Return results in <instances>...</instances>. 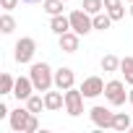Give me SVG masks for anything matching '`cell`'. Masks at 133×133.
Here are the masks:
<instances>
[{
  "label": "cell",
  "instance_id": "obj_21",
  "mask_svg": "<svg viewBox=\"0 0 133 133\" xmlns=\"http://www.w3.org/2000/svg\"><path fill=\"white\" fill-rule=\"evenodd\" d=\"M26 107H29L34 115H39L42 110H47V107H44V97H37V94H31V97L26 99Z\"/></svg>",
  "mask_w": 133,
  "mask_h": 133
},
{
  "label": "cell",
  "instance_id": "obj_23",
  "mask_svg": "<svg viewBox=\"0 0 133 133\" xmlns=\"http://www.w3.org/2000/svg\"><path fill=\"white\" fill-rule=\"evenodd\" d=\"M42 11H44V13H50V16L63 13V0H44V3H42Z\"/></svg>",
  "mask_w": 133,
  "mask_h": 133
},
{
  "label": "cell",
  "instance_id": "obj_7",
  "mask_svg": "<svg viewBox=\"0 0 133 133\" xmlns=\"http://www.w3.org/2000/svg\"><path fill=\"white\" fill-rule=\"evenodd\" d=\"M31 110L29 107H18V110H13L11 112V128H13V133H24L26 130V125H29V120H31Z\"/></svg>",
  "mask_w": 133,
  "mask_h": 133
},
{
  "label": "cell",
  "instance_id": "obj_8",
  "mask_svg": "<svg viewBox=\"0 0 133 133\" xmlns=\"http://www.w3.org/2000/svg\"><path fill=\"white\" fill-rule=\"evenodd\" d=\"M31 91H37L31 76H18V78H16V86H13V97H16L18 102H26V99L31 97Z\"/></svg>",
  "mask_w": 133,
  "mask_h": 133
},
{
  "label": "cell",
  "instance_id": "obj_15",
  "mask_svg": "<svg viewBox=\"0 0 133 133\" xmlns=\"http://www.w3.org/2000/svg\"><path fill=\"white\" fill-rule=\"evenodd\" d=\"M110 26H112V16H110L107 11H102V13L94 16V29H97V31H107Z\"/></svg>",
  "mask_w": 133,
  "mask_h": 133
},
{
  "label": "cell",
  "instance_id": "obj_3",
  "mask_svg": "<svg viewBox=\"0 0 133 133\" xmlns=\"http://www.w3.org/2000/svg\"><path fill=\"white\" fill-rule=\"evenodd\" d=\"M68 18H71V29H73L76 34H81V37H84V34L94 31V16H91V13H86L84 8L73 11Z\"/></svg>",
  "mask_w": 133,
  "mask_h": 133
},
{
  "label": "cell",
  "instance_id": "obj_5",
  "mask_svg": "<svg viewBox=\"0 0 133 133\" xmlns=\"http://www.w3.org/2000/svg\"><path fill=\"white\" fill-rule=\"evenodd\" d=\"M65 112H68L71 117H78L84 112V91L71 86L68 91H65Z\"/></svg>",
  "mask_w": 133,
  "mask_h": 133
},
{
  "label": "cell",
  "instance_id": "obj_17",
  "mask_svg": "<svg viewBox=\"0 0 133 133\" xmlns=\"http://www.w3.org/2000/svg\"><path fill=\"white\" fill-rule=\"evenodd\" d=\"M99 65H102L104 73H115V71H120V57H115V55H104Z\"/></svg>",
  "mask_w": 133,
  "mask_h": 133
},
{
  "label": "cell",
  "instance_id": "obj_10",
  "mask_svg": "<svg viewBox=\"0 0 133 133\" xmlns=\"http://www.w3.org/2000/svg\"><path fill=\"white\" fill-rule=\"evenodd\" d=\"M71 86H76V73H73V68H57V71H55V89L68 91Z\"/></svg>",
  "mask_w": 133,
  "mask_h": 133
},
{
  "label": "cell",
  "instance_id": "obj_12",
  "mask_svg": "<svg viewBox=\"0 0 133 133\" xmlns=\"http://www.w3.org/2000/svg\"><path fill=\"white\" fill-rule=\"evenodd\" d=\"M78 42H81V34H76L73 29L65 31V34H60V50L63 52H76L78 50Z\"/></svg>",
  "mask_w": 133,
  "mask_h": 133
},
{
  "label": "cell",
  "instance_id": "obj_6",
  "mask_svg": "<svg viewBox=\"0 0 133 133\" xmlns=\"http://www.w3.org/2000/svg\"><path fill=\"white\" fill-rule=\"evenodd\" d=\"M89 117H91V123H94L97 128H112L115 112H112V110H107V107H102V104H97V107H91V110H89Z\"/></svg>",
  "mask_w": 133,
  "mask_h": 133
},
{
  "label": "cell",
  "instance_id": "obj_14",
  "mask_svg": "<svg viewBox=\"0 0 133 133\" xmlns=\"http://www.w3.org/2000/svg\"><path fill=\"white\" fill-rule=\"evenodd\" d=\"M104 11L112 16V21H120L125 16V5H123V0H104Z\"/></svg>",
  "mask_w": 133,
  "mask_h": 133
},
{
  "label": "cell",
  "instance_id": "obj_31",
  "mask_svg": "<svg viewBox=\"0 0 133 133\" xmlns=\"http://www.w3.org/2000/svg\"><path fill=\"white\" fill-rule=\"evenodd\" d=\"M125 3H133V0H125Z\"/></svg>",
  "mask_w": 133,
  "mask_h": 133
},
{
  "label": "cell",
  "instance_id": "obj_32",
  "mask_svg": "<svg viewBox=\"0 0 133 133\" xmlns=\"http://www.w3.org/2000/svg\"><path fill=\"white\" fill-rule=\"evenodd\" d=\"M130 133H133V125H130Z\"/></svg>",
  "mask_w": 133,
  "mask_h": 133
},
{
  "label": "cell",
  "instance_id": "obj_29",
  "mask_svg": "<svg viewBox=\"0 0 133 133\" xmlns=\"http://www.w3.org/2000/svg\"><path fill=\"white\" fill-rule=\"evenodd\" d=\"M128 11H130V16H133V3H130V8H128Z\"/></svg>",
  "mask_w": 133,
  "mask_h": 133
},
{
  "label": "cell",
  "instance_id": "obj_2",
  "mask_svg": "<svg viewBox=\"0 0 133 133\" xmlns=\"http://www.w3.org/2000/svg\"><path fill=\"white\" fill-rule=\"evenodd\" d=\"M104 97H107V102H110L112 107H120V104H125V99H128L125 81H120V78H112V81H107V84H104Z\"/></svg>",
  "mask_w": 133,
  "mask_h": 133
},
{
  "label": "cell",
  "instance_id": "obj_18",
  "mask_svg": "<svg viewBox=\"0 0 133 133\" xmlns=\"http://www.w3.org/2000/svg\"><path fill=\"white\" fill-rule=\"evenodd\" d=\"M120 73H123L125 84L133 86V57H123V60H120Z\"/></svg>",
  "mask_w": 133,
  "mask_h": 133
},
{
  "label": "cell",
  "instance_id": "obj_9",
  "mask_svg": "<svg viewBox=\"0 0 133 133\" xmlns=\"http://www.w3.org/2000/svg\"><path fill=\"white\" fill-rule=\"evenodd\" d=\"M81 91H84V97H86V99H94V97L104 94V81H102L99 76H89V78H84Z\"/></svg>",
  "mask_w": 133,
  "mask_h": 133
},
{
  "label": "cell",
  "instance_id": "obj_22",
  "mask_svg": "<svg viewBox=\"0 0 133 133\" xmlns=\"http://www.w3.org/2000/svg\"><path fill=\"white\" fill-rule=\"evenodd\" d=\"M13 86H16V78L11 73H3L0 76V94H13Z\"/></svg>",
  "mask_w": 133,
  "mask_h": 133
},
{
  "label": "cell",
  "instance_id": "obj_30",
  "mask_svg": "<svg viewBox=\"0 0 133 133\" xmlns=\"http://www.w3.org/2000/svg\"><path fill=\"white\" fill-rule=\"evenodd\" d=\"M63 3H71V0H63Z\"/></svg>",
  "mask_w": 133,
  "mask_h": 133
},
{
  "label": "cell",
  "instance_id": "obj_11",
  "mask_svg": "<svg viewBox=\"0 0 133 133\" xmlns=\"http://www.w3.org/2000/svg\"><path fill=\"white\" fill-rule=\"evenodd\" d=\"M44 107L50 110V112H57V110H63L65 107V91H44Z\"/></svg>",
  "mask_w": 133,
  "mask_h": 133
},
{
  "label": "cell",
  "instance_id": "obj_1",
  "mask_svg": "<svg viewBox=\"0 0 133 133\" xmlns=\"http://www.w3.org/2000/svg\"><path fill=\"white\" fill-rule=\"evenodd\" d=\"M31 81H34V89L37 91H47L55 86V71L50 68L47 63H31V71H29Z\"/></svg>",
  "mask_w": 133,
  "mask_h": 133
},
{
  "label": "cell",
  "instance_id": "obj_4",
  "mask_svg": "<svg viewBox=\"0 0 133 133\" xmlns=\"http://www.w3.org/2000/svg\"><path fill=\"white\" fill-rule=\"evenodd\" d=\"M13 50H16V52H13L16 63L26 65V63H31V60H34V52H37V42H34V37H21V39L16 42V47H13Z\"/></svg>",
  "mask_w": 133,
  "mask_h": 133
},
{
  "label": "cell",
  "instance_id": "obj_16",
  "mask_svg": "<svg viewBox=\"0 0 133 133\" xmlns=\"http://www.w3.org/2000/svg\"><path fill=\"white\" fill-rule=\"evenodd\" d=\"M130 115L128 112H115V120H112V128L115 130H130Z\"/></svg>",
  "mask_w": 133,
  "mask_h": 133
},
{
  "label": "cell",
  "instance_id": "obj_13",
  "mask_svg": "<svg viewBox=\"0 0 133 133\" xmlns=\"http://www.w3.org/2000/svg\"><path fill=\"white\" fill-rule=\"evenodd\" d=\"M50 29L60 37V34H65V31H71V18L68 16H63V13H57V16H50Z\"/></svg>",
  "mask_w": 133,
  "mask_h": 133
},
{
  "label": "cell",
  "instance_id": "obj_24",
  "mask_svg": "<svg viewBox=\"0 0 133 133\" xmlns=\"http://www.w3.org/2000/svg\"><path fill=\"white\" fill-rule=\"evenodd\" d=\"M37 130H39V120H37V115H31V120H29V125H26L24 133H37Z\"/></svg>",
  "mask_w": 133,
  "mask_h": 133
},
{
  "label": "cell",
  "instance_id": "obj_25",
  "mask_svg": "<svg viewBox=\"0 0 133 133\" xmlns=\"http://www.w3.org/2000/svg\"><path fill=\"white\" fill-rule=\"evenodd\" d=\"M18 3H21V0H0V8H3V11H13Z\"/></svg>",
  "mask_w": 133,
  "mask_h": 133
},
{
  "label": "cell",
  "instance_id": "obj_19",
  "mask_svg": "<svg viewBox=\"0 0 133 133\" xmlns=\"http://www.w3.org/2000/svg\"><path fill=\"white\" fill-rule=\"evenodd\" d=\"M13 29H16V18L11 16V11H5L0 16V31L3 34H13Z\"/></svg>",
  "mask_w": 133,
  "mask_h": 133
},
{
  "label": "cell",
  "instance_id": "obj_27",
  "mask_svg": "<svg viewBox=\"0 0 133 133\" xmlns=\"http://www.w3.org/2000/svg\"><path fill=\"white\" fill-rule=\"evenodd\" d=\"M128 102H130V104H133V89H130V91H128Z\"/></svg>",
  "mask_w": 133,
  "mask_h": 133
},
{
  "label": "cell",
  "instance_id": "obj_20",
  "mask_svg": "<svg viewBox=\"0 0 133 133\" xmlns=\"http://www.w3.org/2000/svg\"><path fill=\"white\" fill-rule=\"evenodd\" d=\"M81 8H84L86 13L97 16V13H102V11H104V0H84V3H81Z\"/></svg>",
  "mask_w": 133,
  "mask_h": 133
},
{
  "label": "cell",
  "instance_id": "obj_26",
  "mask_svg": "<svg viewBox=\"0 0 133 133\" xmlns=\"http://www.w3.org/2000/svg\"><path fill=\"white\" fill-rule=\"evenodd\" d=\"M0 117H11V110L5 104H0Z\"/></svg>",
  "mask_w": 133,
  "mask_h": 133
},
{
  "label": "cell",
  "instance_id": "obj_28",
  "mask_svg": "<svg viewBox=\"0 0 133 133\" xmlns=\"http://www.w3.org/2000/svg\"><path fill=\"white\" fill-rule=\"evenodd\" d=\"M21 3H44V0H21Z\"/></svg>",
  "mask_w": 133,
  "mask_h": 133
}]
</instances>
